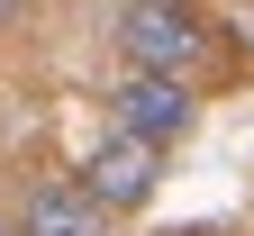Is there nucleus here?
I'll list each match as a JSON object with an SVG mask.
<instances>
[{
	"label": "nucleus",
	"instance_id": "20e7f679",
	"mask_svg": "<svg viewBox=\"0 0 254 236\" xmlns=\"http://www.w3.org/2000/svg\"><path fill=\"white\" fill-rule=\"evenodd\" d=\"M9 236H109V209H100L82 182H37Z\"/></svg>",
	"mask_w": 254,
	"mask_h": 236
},
{
	"label": "nucleus",
	"instance_id": "f03ea898",
	"mask_svg": "<svg viewBox=\"0 0 254 236\" xmlns=\"http://www.w3.org/2000/svg\"><path fill=\"white\" fill-rule=\"evenodd\" d=\"M109 127H127V137L145 146H182L190 127H200V82H173V73H127L109 82Z\"/></svg>",
	"mask_w": 254,
	"mask_h": 236
},
{
	"label": "nucleus",
	"instance_id": "7ed1b4c3",
	"mask_svg": "<svg viewBox=\"0 0 254 236\" xmlns=\"http://www.w3.org/2000/svg\"><path fill=\"white\" fill-rule=\"evenodd\" d=\"M82 191L100 200L109 218L145 209V200L164 191V146H145V137H127V127H109V137L91 146V163H82Z\"/></svg>",
	"mask_w": 254,
	"mask_h": 236
},
{
	"label": "nucleus",
	"instance_id": "f257e3e1",
	"mask_svg": "<svg viewBox=\"0 0 254 236\" xmlns=\"http://www.w3.org/2000/svg\"><path fill=\"white\" fill-rule=\"evenodd\" d=\"M118 55L136 73H173V82H209L218 73V37L190 0H118Z\"/></svg>",
	"mask_w": 254,
	"mask_h": 236
},
{
	"label": "nucleus",
	"instance_id": "423d86ee",
	"mask_svg": "<svg viewBox=\"0 0 254 236\" xmlns=\"http://www.w3.org/2000/svg\"><path fill=\"white\" fill-rule=\"evenodd\" d=\"M0 236H9V218H0Z\"/></svg>",
	"mask_w": 254,
	"mask_h": 236
},
{
	"label": "nucleus",
	"instance_id": "39448f33",
	"mask_svg": "<svg viewBox=\"0 0 254 236\" xmlns=\"http://www.w3.org/2000/svg\"><path fill=\"white\" fill-rule=\"evenodd\" d=\"M18 18H27V0H0V27H18Z\"/></svg>",
	"mask_w": 254,
	"mask_h": 236
}]
</instances>
